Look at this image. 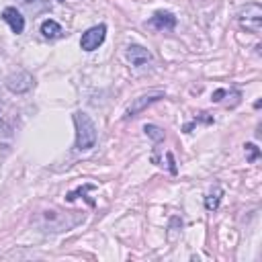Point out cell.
Segmentation results:
<instances>
[{
  "label": "cell",
  "instance_id": "obj_1",
  "mask_svg": "<svg viewBox=\"0 0 262 262\" xmlns=\"http://www.w3.org/2000/svg\"><path fill=\"white\" fill-rule=\"evenodd\" d=\"M74 125H76V143H74V147L78 151H86V149L94 147V143H96V125L90 119V115L84 113V111H76L74 113Z\"/></svg>",
  "mask_w": 262,
  "mask_h": 262
},
{
  "label": "cell",
  "instance_id": "obj_2",
  "mask_svg": "<svg viewBox=\"0 0 262 262\" xmlns=\"http://www.w3.org/2000/svg\"><path fill=\"white\" fill-rule=\"evenodd\" d=\"M237 18H239L242 27H246L248 31L260 33V29H262V8H260V4H246L237 12Z\"/></svg>",
  "mask_w": 262,
  "mask_h": 262
},
{
  "label": "cell",
  "instance_id": "obj_3",
  "mask_svg": "<svg viewBox=\"0 0 262 262\" xmlns=\"http://www.w3.org/2000/svg\"><path fill=\"white\" fill-rule=\"evenodd\" d=\"M4 86L12 92V94H25L35 86V78L29 72H14L4 80Z\"/></svg>",
  "mask_w": 262,
  "mask_h": 262
},
{
  "label": "cell",
  "instance_id": "obj_4",
  "mask_svg": "<svg viewBox=\"0 0 262 262\" xmlns=\"http://www.w3.org/2000/svg\"><path fill=\"white\" fill-rule=\"evenodd\" d=\"M106 37V25H96V27H90L86 33H82V39H80V47L84 51H94L98 45H102Z\"/></svg>",
  "mask_w": 262,
  "mask_h": 262
},
{
  "label": "cell",
  "instance_id": "obj_5",
  "mask_svg": "<svg viewBox=\"0 0 262 262\" xmlns=\"http://www.w3.org/2000/svg\"><path fill=\"white\" fill-rule=\"evenodd\" d=\"M160 98H164V92H162V90H149V92H145V94H139V96L133 98V102L129 104L127 117H137L141 111H145L149 104H154V102L160 100Z\"/></svg>",
  "mask_w": 262,
  "mask_h": 262
},
{
  "label": "cell",
  "instance_id": "obj_6",
  "mask_svg": "<svg viewBox=\"0 0 262 262\" xmlns=\"http://www.w3.org/2000/svg\"><path fill=\"white\" fill-rule=\"evenodd\" d=\"M147 27H151L156 31H172L176 27V16L172 12H168V10H158L147 20Z\"/></svg>",
  "mask_w": 262,
  "mask_h": 262
},
{
  "label": "cell",
  "instance_id": "obj_7",
  "mask_svg": "<svg viewBox=\"0 0 262 262\" xmlns=\"http://www.w3.org/2000/svg\"><path fill=\"white\" fill-rule=\"evenodd\" d=\"M127 59L131 61L133 68H143L151 61V53L143 47V45H137V43H131L127 47Z\"/></svg>",
  "mask_w": 262,
  "mask_h": 262
},
{
  "label": "cell",
  "instance_id": "obj_8",
  "mask_svg": "<svg viewBox=\"0 0 262 262\" xmlns=\"http://www.w3.org/2000/svg\"><path fill=\"white\" fill-rule=\"evenodd\" d=\"M2 20L8 23V27L12 29V33H16V35H20L25 31V16L14 6H6L2 10Z\"/></svg>",
  "mask_w": 262,
  "mask_h": 262
},
{
  "label": "cell",
  "instance_id": "obj_9",
  "mask_svg": "<svg viewBox=\"0 0 262 262\" xmlns=\"http://www.w3.org/2000/svg\"><path fill=\"white\" fill-rule=\"evenodd\" d=\"M61 33H63L61 25L55 23L53 18H47V20L41 23V35H43L45 39H55V37H59Z\"/></svg>",
  "mask_w": 262,
  "mask_h": 262
},
{
  "label": "cell",
  "instance_id": "obj_10",
  "mask_svg": "<svg viewBox=\"0 0 262 262\" xmlns=\"http://www.w3.org/2000/svg\"><path fill=\"white\" fill-rule=\"evenodd\" d=\"M221 196H223V188L221 186H215L207 196H205V209L207 211H215L221 203Z\"/></svg>",
  "mask_w": 262,
  "mask_h": 262
},
{
  "label": "cell",
  "instance_id": "obj_11",
  "mask_svg": "<svg viewBox=\"0 0 262 262\" xmlns=\"http://www.w3.org/2000/svg\"><path fill=\"white\" fill-rule=\"evenodd\" d=\"M20 4H23L29 12H33V14H39V12L49 10V2H47V0H20Z\"/></svg>",
  "mask_w": 262,
  "mask_h": 262
},
{
  "label": "cell",
  "instance_id": "obj_12",
  "mask_svg": "<svg viewBox=\"0 0 262 262\" xmlns=\"http://www.w3.org/2000/svg\"><path fill=\"white\" fill-rule=\"evenodd\" d=\"M143 131H145V135H147L154 143H160V141H164V137H166L164 129L158 127V125H154V123H147V125L143 127Z\"/></svg>",
  "mask_w": 262,
  "mask_h": 262
},
{
  "label": "cell",
  "instance_id": "obj_13",
  "mask_svg": "<svg viewBox=\"0 0 262 262\" xmlns=\"http://www.w3.org/2000/svg\"><path fill=\"white\" fill-rule=\"evenodd\" d=\"M246 154H248V162H256L260 158V149L254 145V143H246Z\"/></svg>",
  "mask_w": 262,
  "mask_h": 262
},
{
  "label": "cell",
  "instance_id": "obj_14",
  "mask_svg": "<svg viewBox=\"0 0 262 262\" xmlns=\"http://www.w3.org/2000/svg\"><path fill=\"white\" fill-rule=\"evenodd\" d=\"M168 164H170V172L172 174H176V166H174V156L168 151Z\"/></svg>",
  "mask_w": 262,
  "mask_h": 262
},
{
  "label": "cell",
  "instance_id": "obj_15",
  "mask_svg": "<svg viewBox=\"0 0 262 262\" xmlns=\"http://www.w3.org/2000/svg\"><path fill=\"white\" fill-rule=\"evenodd\" d=\"M4 131H8V127H6V123H4V119L0 115V133H4Z\"/></svg>",
  "mask_w": 262,
  "mask_h": 262
}]
</instances>
